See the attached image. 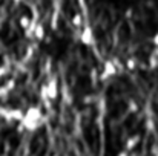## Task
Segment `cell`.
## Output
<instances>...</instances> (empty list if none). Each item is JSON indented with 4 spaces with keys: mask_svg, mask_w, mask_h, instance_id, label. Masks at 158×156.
<instances>
[{
    "mask_svg": "<svg viewBox=\"0 0 158 156\" xmlns=\"http://www.w3.org/2000/svg\"><path fill=\"white\" fill-rule=\"evenodd\" d=\"M152 52H154V54H155V55H157V57H158V46H155V49H154V51H152Z\"/></svg>",
    "mask_w": 158,
    "mask_h": 156,
    "instance_id": "cell-16",
    "label": "cell"
},
{
    "mask_svg": "<svg viewBox=\"0 0 158 156\" xmlns=\"http://www.w3.org/2000/svg\"><path fill=\"white\" fill-rule=\"evenodd\" d=\"M31 23H32V18H29L28 15H22V17L19 18V25H20V28H22L23 31H26V29L31 26Z\"/></svg>",
    "mask_w": 158,
    "mask_h": 156,
    "instance_id": "cell-8",
    "label": "cell"
},
{
    "mask_svg": "<svg viewBox=\"0 0 158 156\" xmlns=\"http://www.w3.org/2000/svg\"><path fill=\"white\" fill-rule=\"evenodd\" d=\"M23 116H25V112L22 109L0 106V118H3L6 122H22Z\"/></svg>",
    "mask_w": 158,
    "mask_h": 156,
    "instance_id": "cell-2",
    "label": "cell"
},
{
    "mask_svg": "<svg viewBox=\"0 0 158 156\" xmlns=\"http://www.w3.org/2000/svg\"><path fill=\"white\" fill-rule=\"evenodd\" d=\"M58 83L55 78H51L48 83H46V94H48V98L49 101H55L58 98Z\"/></svg>",
    "mask_w": 158,
    "mask_h": 156,
    "instance_id": "cell-5",
    "label": "cell"
},
{
    "mask_svg": "<svg viewBox=\"0 0 158 156\" xmlns=\"http://www.w3.org/2000/svg\"><path fill=\"white\" fill-rule=\"evenodd\" d=\"M52 156H57V155H52Z\"/></svg>",
    "mask_w": 158,
    "mask_h": 156,
    "instance_id": "cell-17",
    "label": "cell"
},
{
    "mask_svg": "<svg viewBox=\"0 0 158 156\" xmlns=\"http://www.w3.org/2000/svg\"><path fill=\"white\" fill-rule=\"evenodd\" d=\"M152 43H154V46H158V32L152 37Z\"/></svg>",
    "mask_w": 158,
    "mask_h": 156,
    "instance_id": "cell-13",
    "label": "cell"
},
{
    "mask_svg": "<svg viewBox=\"0 0 158 156\" xmlns=\"http://www.w3.org/2000/svg\"><path fill=\"white\" fill-rule=\"evenodd\" d=\"M149 67H151V69H157L158 67V57L154 52L149 55Z\"/></svg>",
    "mask_w": 158,
    "mask_h": 156,
    "instance_id": "cell-10",
    "label": "cell"
},
{
    "mask_svg": "<svg viewBox=\"0 0 158 156\" xmlns=\"http://www.w3.org/2000/svg\"><path fill=\"white\" fill-rule=\"evenodd\" d=\"M45 121V115L39 106H29L25 110V116L20 122V127L28 132H35Z\"/></svg>",
    "mask_w": 158,
    "mask_h": 156,
    "instance_id": "cell-1",
    "label": "cell"
},
{
    "mask_svg": "<svg viewBox=\"0 0 158 156\" xmlns=\"http://www.w3.org/2000/svg\"><path fill=\"white\" fill-rule=\"evenodd\" d=\"M80 42H81V45H85V46H92V45H94L95 37H94V31H92L91 26H85V28H83V31H81V34H80Z\"/></svg>",
    "mask_w": 158,
    "mask_h": 156,
    "instance_id": "cell-4",
    "label": "cell"
},
{
    "mask_svg": "<svg viewBox=\"0 0 158 156\" xmlns=\"http://www.w3.org/2000/svg\"><path fill=\"white\" fill-rule=\"evenodd\" d=\"M152 153H154V156H158V146L152 147Z\"/></svg>",
    "mask_w": 158,
    "mask_h": 156,
    "instance_id": "cell-15",
    "label": "cell"
},
{
    "mask_svg": "<svg viewBox=\"0 0 158 156\" xmlns=\"http://www.w3.org/2000/svg\"><path fill=\"white\" fill-rule=\"evenodd\" d=\"M72 25H74V26H77V28L83 26V15H81L80 12L74 14V17H72Z\"/></svg>",
    "mask_w": 158,
    "mask_h": 156,
    "instance_id": "cell-9",
    "label": "cell"
},
{
    "mask_svg": "<svg viewBox=\"0 0 158 156\" xmlns=\"http://www.w3.org/2000/svg\"><path fill=\"white\" fill-rule=\"evenodd\" d=\"M126 67H127L129 70H135V67H137V60H135V58H129V60L126 61Z\"/></svg>",
    "mask_w": 158,
    "mask_h": 156,
    "instance_id": "cell-11",
    "label": "cell"
},
{
    "mask_svg": "<svg viewBox=\"0 0 158 156\" xmlns=\"http://www.w3.org/2000/svg\"><path fill=\"white\" fill-rule=\"evenodd\" d=\"M45 35H46V31H45V26L42 25V23H37V26H35V29H34V37L37 38V40H43L45 38Z\"/></svg>",
    "mask_w": 158,
    "mask_h": 156,
    "instance_id": "cell-7",
    "label": "cell"
},
{
    "mask_svg": "<svg viewBox=\"0 0 158 156\" xmlns=\"http://www.w3.org/2000/svg\"><path fill=\"white\" fill-rule=\"evenodd\" d=\"M138 142H140V136H138V135L129 136V138L126 139V144H124V150H127V152L134 150V149H135V147L138 146Z\"/></svg>",
    "mask_w": 158,
    "mask_h": 156,
    "instance_id": "cell-6",
    "label": "cell"
},
{
    "mask_svg": "<svg viewBox=\"0 0 158 156\" xmlns=\"http://www.w3.org/2000/svg\"><path fill=\"white\" fill-rule=\"evenodd\" d=\"M117 66H118V60H106L105 63H103V69H102V74H100V80L105 81L107 78L117 75V72H118Z\"/></svg>",
    "mask_w": 158,
    "mask_h": 156,
    "instance_id": "cell-3",
    "label": "cell"
},
{
    "mask_svg": "<svg viewBox=\"0 0 158 156\" xmlns=\"http://www.w3.org/2000/svg\"><path fill=\"white\" fill-rule=\"evenodd\" d=\"M117 156H131V155H129V152H127V150H121V152H118V153H117Z\"/></svg>",
    "mask_w": 158,
    "mask_h": 156,
    "instance_id": "cell-14",
    "label": "cell"
},
{
    "mask_svg": "<svg viewBox=\"0 0 158 156\" xmlns=\"http://www.w3.org/2000/svg\"><path fill=\"white\" fill-rule=\"evenodd\" d=\"M5 74H6V67H3V66H0V80L5 77Z\"/></svg>",
    "mask_w": 158,
    "mask_h": 156,
    "instance_id": "cell-12",
    "label": "cell"
}]
</instances>
